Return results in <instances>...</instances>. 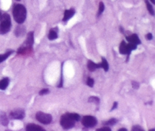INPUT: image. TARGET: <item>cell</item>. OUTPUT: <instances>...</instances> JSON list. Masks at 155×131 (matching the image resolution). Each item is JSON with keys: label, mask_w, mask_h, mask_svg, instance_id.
<instances>
[{"label": "cell", "mask_w": 155, "mask_h": 131, "mask_svg": "<svg viewBox=\"0 0 155 131\" xmlns=\"http://www.w3.org/2000/svg\"><path fill=\"white\" fill-rule=\"evenodd\" d=\"M49 93V90L48 89H42V90H41L40 91H39V94L40 95V96H43V95H45V94H48V93Z\"/></svg>", "instance_id": "obj_25"}, {"label": "cell", "mask_w": 155, "mask_h": 131, "mask_svg": "<svg viewBox=\"0 0 155 131\" xmlns=\"http://www.w3.org/2000/svg\"><path fill=\"white\" fill-rule=\"evenodd\" d=\"M25 116V112L23 109H15L13 110L9 114V117L14 120H21Z\"/></svg>", "instance_id": "obj_8"}, {"label": "cell", "mask_w": 155, "mask_h": 131, "mask_svg": "<svg viewBox=\"0 0 155 131\" xmlns=\"http://www.w3.org/2000/svg\"><path fill=\"white\" fill-rule=\"evenodd\" d=\"M118 131H127V129H126V128H121V129H118Z\"/></svg>", "instance_id": "obj_31"}, {"label": "cell", "mask_w": 155, "mask_h": 131, "mask_svg": "<svg viewBox=\"0 0 155 131\" xmlns=\"http://www.w3.org/2000/svg\"><path fill=\"white\" fill-rule=\"evenodd\" d=\"M33 43H34V38H33V32L31 31L28 33L27 36V39L24 42L21 48L18 49V54H24L28 50H32Z\"/></svg>", "instance_id": "obj_3"}, {"label": "cell", "mask_w": 155, "mask_h": 131, "mask_svg": "<svg viewBox=\"0 0 155 131\" xmlns=\"http://www.w3.org/2000/svg\"><path fill=\"white\" fill-rule=\"evenodd\" d=\"M76 11L74 8H71L68 9V10H65L64 13V17L62 19V20L64 22H67L68 20H69L71 17H74V15L75 14Z\"/></svg>", "instance_id": "obj_9"}, {"label": "cell", "mask_w": 155, "mask_h": 131, "mask_svg": "<svg viewBox=\"0 0 155 131\" xmlns=\"http://www.w3.org/2000/svg\"><path fill=\"white\" fill-rule=\"evenodd\" d=\"M26 28L24 26H18L15 30V35L17 37H21L25 34Z\"/></svg>", "instance_id": "obj_13"}, {"label": "cell", "mask_w": 155, "mask_h": 131, "mask_svg": "<svg viewBox=\"0 0 155 131\" xmlns=\"http://www.w3.org/2000/svg\"><path fill=\"white\" fill-rule=\"evenodd\" d=\"M48 38L51 41L55 40L58 38V28L51 29L49 31V33H48Z\"/></svg>", "instance_id": "obj_14"}, {"label": "cell", "mask_w": 155, "mask_h": 131, "mask_svg": "<svg viewBox=\"0 0 155 131\" xmlns=\"http://www.w3.org/2000/svg\"><path fill=\"white\" fill-rule=\"evenodd\" d=\"M117 122V119L111 118V119H110L109 120H107V121L104 122V123H103L105 125H107V126H112V125L116 124Z\"/></svg>", "instance_id": "obj_23"}, {"label": "cell", "mask_w": 155, "mask_h": 131, "mask_svg": "<svg viewBox=\"0 0 155 131\" xmlns=\"http://www.w3.org/2000/svg\"><path fill=\"white\" fill-rule=\"evenodd\" d=\"M0 121H1V123L3 126H7L8 124V119L5 114H2L1 117H0Z\"/></svg>", "instance_id": "obj_19"}, {"label": "cell", "mask_w": 155, "mask_h": 131, "mask_svg": "<svg viewBox=\"0 0 155 131\" xmlns=\"http://www.w3.org/2000/svg\"><path fill=\"white\" fill-rule=\"evenodd\" d=\"M26 130L27 131H45L42 126L34 123H28L26 126Z\"/></svg>", "instance_id": "obj_12"}, {"label": "cell", "mask_w": 155, "mask_h": 131, "mask_svg": "<svg viewBox=\"0 0 155 131\" xmlns=\"http://www.w3.org/2000/svg\"><path fill=\"white\" fill-rule=\"evenodd\" d=\"M94 83H95V81H94L93 78H87V81H86V84H87L89 87H93Z\"/></svg>", "instance_id": "obj_24"}, {"label": "cell", "mask_w": 155, "mask_h": 131, "mask_svg": "<svg viewBox=\"0 0 155 131\" xmlns=\"http://www.w3.org/2000/svg\"><path fill=\"white\" fill-rule=\"evenodd\" d=\"M0 22V34L4 35L8 33L12 27L10 15L7 13L3 14Z\"/></svg>", "instance_id": "obj_2"}, {"label": "cell", "mask_w": 155, "mask_h": 131, "mask_svg": "<svg viewBox=\"0 0 155 131\" xmlns=\"http://www.w3.org/2000/svg\"><path fill=\"white\" fill-rule=\"evenodd\" d=\"M104 11V4L102 2H99V6H98V17L100 16L101 14L103 13V11Z\"/></svg>", "instance_id": "obj_22"}, {"label": "cell", "mask_w": 155, "mask_h": 131, "mask_svg": "<svg viewBox=\"0 0 155 131\" xmlns=\"http://www.w3.org/2000/svg\"><path fill=\"white\" fill-rule=\"evenodd\" d=\"M60 123L62 127L65 129H69L74 127L76 124V121L73 120L69 116L68 113L64 114H62L60 120Z\"/></svg>", "instance_id": "obj_5"}, {"label": "cell", "mask_w": 155, "mask_h": 131, "mask_svg": "<svg viewBox=\"0 0 155 131\" xmlns=\"http://www.w3.org/2000/svg\"><path fill=\"white\" fill-rule=\"evenodd\" d=\"M101 60H102V61L101 62V68H102V69H104V72H107V71H108V69H109L108 63H107V60H106L104 57H101Z\"/></svg>", "instance_id": "obj_17"}, {"label": "cell", "mask_w": 155, "mask_h": 131, "mask_svg": "<svg viewBox=\"0 0 155 131\" xmlns=\"http://www.w3.org/2000/svg\"><path fill=\"white\" fill-rule=\"evenodd\" d=\"M16 1H21V0H16Z\"/></svg>", "instance_id": "obj_34"}, {"label": "cell", "mask_w": 155, "mask_h": 131, "mask_svg": "<svg viewBox=\"0 0 155 131\" xmlns=\"http://www.w3.org/2000/svg\"><path fill=\"white\" fill-rule=\"evenodd\" d=\"M117 106H118V102H114L113 106H112L111 109H110V111H113V110H114L115 108H117Z\"/></svg>", "instance_id": "obj_30"}, {"label": "cell", "mask_w": 155, "mask_h": 131, "mask_svg": "<svg viewBox=\"0 0 155 131\" xmlns=\"http://www.w3.org/2000/svg\"><path fill=\"white\" fill-rule=\"evenodd\" d=\"M149 1H151L153 4H155V0H149Z\"/></svg>", "instance_id": "obj_32"}, {"label": "cell", "mask_w": 155, "mask_h": 131, "mask_svg": "<svg viewBox=\"0 0 155 131\" xmlns=\"http://www.w3.org/2000/svg\"><path fill=\"white\" fill-rule=\"evenodd\" d=\"M9 84V78H4L0 81V90H5Z\"/></svg>", "instance_id": "obj_15"}, {"label": "cell", "mask_w": 155, "mask_h": 131, "mask_svg": "<svg viewBox=\"0 0 155 131\" xmlns=\"http://www.w3.org/2000/svg\"><path fill=\"white\" fill-rule=\"evenodd\" d=\"M145 38H146L147 40H151L153 39V36L151 33H148V34L145 36Z\"/></svg>", "instance_id": "obj_29"}, {"label": "cell", "mask_w": 155, "mask_h": 131, "mask_svg": "<svg viewBox=\"0 0 155 131\" xmlns=\"http://www.w3.org/2000/svg\"><path fill=\"white\" fill-rule=\"evenodd\" d=\"M132 130L133 131H144V129L142 126H139V125H136V126H133V129Z\"/></svg>", "instance_id": "obj_26"}, {"label": "cell", "mask_w": 155, "mask_h": 131, "mask_svg": "<svg viewBox=\"0 0 155 131\" xmlns=\"http://www.w3.org/2000/svg\"><path fill=\"white\" fill-rule=\"evenodd\" d=\"M136 48H137V45H135V44L130 43V42H129L128 44H127L125 42V41H122L120 45L119 51L121 54H124V55L127 54V61H128L129 57H130L131 52L133 51V50H136Z\"/></svg>", "instance_id": "obj_4"}, {"label": "cell", "mask_w": 155, "mask_h": 131, "mask_svg": "<svg viewBox=\"0 0 155 131\" xmlns=\"http://www.w3.org/2000/svg\"><path fill=\"white\" fill-rule=\"evenodd\" d=\"M96 130L97 131H110L111 129H110V128L108 127V126H104V127L100 128V129H97Z\"/></svg>", "instance_id": "obj_28"}, {"label": "cell", "mask_w": 155, "mask_h": 131, "mask_svg": "<svg viewBox=\"0 0 155 131\" xmlns=\"http://www.w3.org/2000/svg\"><path fill=\"white\" fill-rule=\"evenodd\" d=\"M145 4H146V6H147V9H148L149 14H151V15L154 16V8H153V6L151 5V3L149 2V0H145Z\"/></svg>", "instance_id": "obj_18"}, {"label": "cell", "mask_w": 155, "mask_h": 131, "mask_svg": "<svg viewBox=\"0 0 155 131\" xmlns=\"http://www.w3.org/2000/svg\"><path fill=\"white\" fill-rule=\"evenodd\" d=\"M88 102H93L95 104H99L100 102V99L98 96H90L88 99Z\"/></svg>", "instance_id": "obj_21"}, {"label": "cell", "mask_w": 155, "mask_h": 131, "mask_svg": "<svg viewBox=\"0 0 155 131\" xmlns=\"http://www.w3.org/2000/svg\"><path fill=\"white\" fill-rule=\"evenodd\" d=\"M127 40L130 43L135 44L136 45H139L141 44V40L139 39V36L136 34H132L130 36H127Z\"/></svg>", "instance_id": "obj_10"}, {"label": "cell", "mask_w": 155, "mask_h": 131, "mask_svg": "<svg viewBox=\"0 0 155 131\" xmlns=\"http://www.w3.org/2000/svg\"><path fill=\"white\" fill-rule=\"evenodd\" d=\"M36 118L38 121L43 124H49L52 121V116L51 114L42 112V111H38L36 113Z\"/></svg>", "instance_id": "obj_7"}, {"label": "cell", "mask_w": 155, "mask_h": 131, "mask_svg": "<svg viewBox=\"0 0 155 131\" xmlns=\"http://www.w3.org/2000/svg\"><path fill=\"white\" fill-rule=\"evenodd\" d=\"M132 84H133V87L134 89H139V84L137 81H132Z\"/></svg>", "instance_id": "obj_27"}, {"label": "cell", "mask_w": 155, "mask_h": 131, "mask_svg": "<svg viewBox=\"0 0 155 131\" xmlns=\"http://www.w3.org/2000/svg\"><path fill=\"white\" fill-rule=\"evenodd\" d=\"M13 53H14V51L10 50V51H8L7 52L5 53V54H0V63H2L3 61H5V60L6 59H7L8 57L11 55V54H13Z\"/></svg>", "instance_id": "obj_16"}, {"label": "cell", "mask_w": 155, "mask_h": 131, "mask_svg": "<svg viewBox=\"0 0 155 131\" xmlns=\"http://www.w3.org/2000/svg\"><path fill=\"white\" fill-rule=\"evenodd\" d=\"M81 123L85 127L92 128L96 126L98 123V120H97L96 117H95L94 116L86 115L82 118Z\"/></svg>", "instance_id": "obj_6"}, {"label": "cell", "mask_w": 155, "mask_h": 131, "mask_svg": "<svg viewBox=\"0 0 155 131\" xmlns=\"http://www.w3.org/2000/svg\"><path fill=\"white\" fill-rule=\"evenodd\" d=\"M101 63H95L92 60H88L87 62V69H89L90 72H94L96 69H101Z\"/></svg>", "instance_id": "obj_11"}, {"label": "cell", "mask_w": 155, "mask_h": 131, "mask_svg": "<svg viewBox=\"0 0 155 131\" xmlns=\"http://www.w3.org/2000/svg\"><path fill=\"white\" fill-rule=\"evenodd\" d=\"M70 117L73 119V120H75L76 122L79 121L80 120V115L79 114H77V113H68Z\"/></svg>", "instance_id": "obj_20"}, {"label": "cell", "mask_w": 155, "mask_h": 131, "mask_svg": "<svg viewBox=\"0 0 155 131\" xmlns=\"http://www.w3.org/2000/svg\"><path fill=\"white\" fill-rule=\"evenodd\" d=\"M2 14L1 11H0V20H1L2 19Z\"/></svg>", "instance_id": "obj_33"}, {"label": "cell", "mask_w": 155, "mask_h": 131, "mask_svg": "<svg viewBox=\"0 0 155 131\" xmlns=\"http://www.w3.org/2000/svg\"><path fill=\"white\" fill-rule=\"evenodd\" d=\"M12 14L15 20L19 24H22L27 18V9L22 4L14 5Z\"/></svg>", "instance_id": "obj_1"}]
</instances>
